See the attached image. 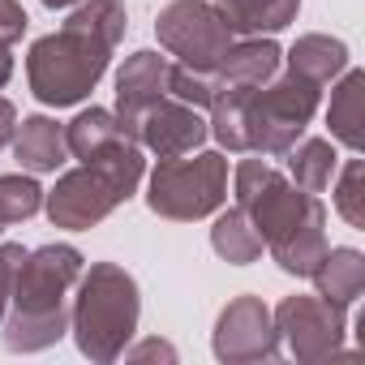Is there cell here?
<instances>
[{
	"instance_id": "6da1fadb",
	"label": "cell",
	"mask_w": 365,
	"mask_h": 365,
	"mask_svg": "<svg viewBox=\"0 0 365 365\" xmlns=\"http://www.w3.org/2000/svg\"><path fill=\"white\" fill-rule=\"evenodd\" d=\"M125 26L129 18L120 0H86L82 9L69 14L61 31L35 39L26 56V78L35 99L48 108L82 103L108 73L112 48L125 39Z\"/></svg>"
},
{
	"instance_id": "7a4b0ae2",
	"label": "cell",
	"mask_w": 365,
	"mask_h": 365,
	"mask_svg": "<svg viewBox=\"0 0 365 365\" xmlns=\"http://www.w3.org/2000/svg\"><path fill=\"white\" fill-rule=\"evenodd\" d=\"M232 190H237V211L250 215L271 258L288 275H309L327 254V211L318 194L292 185L267 159L237 163Z\"/></svg>"
},
{
	"instance_id": "3957f363",
	"label": "cell",
	"mask_w": 365,
	"mask_h": 365,
	"mask_svg": "<svg viewBox=\"0 0 365 365\" xmlns=\"http://www.w3.org/2000/svg\"><path fill=\"white\" fill-rule=\"evenodd\" d=\"M215 91V86H211ZM318 91L314 82L284 73L271 78L267 86L237 95V91H215L211 95V133L228 150H254V155H288L305 125L318 112Z\"/></svg>"
},
{
	"instance_id": "277c9868",
	"label": "cell",
	"mask_w": 365,
	"mask_h": 365,
	"mask_svg": "<svg viewBox=\"0 0 365 365\" xmlns=\"http://www.w3.org/2000/svg\"><path fill=\"white\" fill-rule=\"evenodd\" d=\"M82 279V254L73 245H43L22 258L14 301L5 314V344L14 352H43L69 331V297Z\"/></svg>"
},
{
	"instance_id": "5b68a950",
	"label": "cell",
	"mask_w": 365,
	"mask_h": 365,
	"mask_svg": "<svg viewBox=\"0 0 365 365\" xmlns=\"http://www.w3.org/2000/svg\"><path fill=\"white\" fill-rule=\"evenodd\" d=\"M142 150H138V138H120L112 142L108 150L82 159V168L65 172L56 180V190L48 194V215L56 228H95L99 220H108L120 202L133 198L138 180H142Z\"/></svg>"
},
{
	"instance_id": "8992f818",
	"label": "cell",
	"mask_w": 365,
	"mask_h": 365,
	"mask_svg": "<svg viewBox=\"0 0 365 365\" xmlns=\"http://www.w3.org/2000/svg\"><path fill=\"white\" fill-rule=\"evenodd\" d=\"M138 314L142 301L133 275L116 262H91V271L78 279V297L69 309L78 348L99 365L116 361L138 331Z\"/></svg>"
},
{
	"instance_id": "52a82bcc",
	"label": "cell",
	"mask_w": 365,
	"mask_h": 365,
	"mask_svg": "<svg viewBox=\"0 0 365 365\" xmlns=\"http://www.w3.org/2000/svg\"><path fill=\"white\" fill-rule=\"evenodd\" d=\"M228 198V159L220 150H202L194 159L176 155V159H159V168L150 172V211L163 220H202L211 211H220Z\"/></svg>"
},
{
	"instance_id": "ba28073f",
	"label": "cell",
	"mask_w": 365,
	"mask_h": 365,
	"mask_svg": "<svg viewBox=\"0 0 365 365\" xmlns=\"http://www.w3.org/2000/svg\"><path fill=\"white\" fill-rule=\"evenodd\" d=\"M155 35H159L163 52H172L185 69L207 73V78L220 69V61L237 43L232 26L224 22V14L211 0H172L155 22Z\"/></svg>"
},
{
	"instance_id": "9c48e42d",
	"label": "cell",
	"mask_w": 365,
	"mask_h": 365,
	"mask_svg": "<svg viewBox=\"0 0 365 365\" xmlns=\"http://www.w3.org/2000/svg\"><path fill=\"white\" fill-rule=\"evenodd\" d=\"M344 314L348 309H339L322 297H284L271 318L297 361H327L344 344Z\"/></svg>"
},
{
	"instance_id": "30bf717a",
	"label": "cell",
	"mask_w": 365,
	"mask_h": 365,
	"mask_svg": "<svg viewBox=\"0 0 365 365\" xmlns=\"http://www.w3.org/2000/svg\"><path fill=\"white\" fill-rule=\"evenodd\" d=\"M275 352H279V331L262 297L228 301L215 322V356L220 361H271Z\"/></svg>"
},
{
	"instance_id": "8fae6325",
	"label": "cell",
	"mask_w": 365,
	"mask_h": 365,
	"mask_svg": "<svg viewBox=\"0 0 365 365\" xmlns=\"http://www.w3.org/2000/svg\"><path fill=\"white\" fill-rule=\"evenodd\" d=\"M211 125L202 120L198 108L180 103L172 95H163L159 103H150L138 120V142L146 150H155L159 159H176V155H194L202 142H207Z\"/></svg>"
},
{
	"instance_id": "7c38bea8",
	"label": "cell",
	"mask_w": 365,
	"mask_h": 365,
	"mask_svg": "<svg viewBox=\"0 0 365 365\" xmlns=\"http://www.w3.org/2000/svg\"><path fill=\"white\" fill-rule=\"evenodd\" d=\"M168 56L159 52H133L120 73H116V116L120 125L138 138V120L150 103H159L168 95Z\"/></svg>"
},
{
	"instance_id": "4fadbf2b",
	"label": "cell",
	"mask_w": 365,
	"mask_h": 365,
	"mask_svg": "<svg viewBox=\"0 0 365 365\" xmlns=\"http://www.w3.org/2000/svg\"><path fill=\"white\" fill-rule=\"evenodd\" d=\"M279 48L262 35L245 39V43H232L228 56L220 61V69L211 73V86L215 91H237V95H250L258 86H267L275 73H279Z\"/></svg>"
},
{
	"instance_id": "5bb4252c",
	"label": "cell",
	"mask_w": 365,
	"mask_h": 365,
	"mask_svg": "<svg viewBox=\"0 0 365 365\" xmlns=\"http://www.w3.org/2000/svg\"><path fill=\"white\" fill-rule=\"evenodd\" d=\"M14 155L26 172H56L69 159L65 125H56L52 116H26L14 133Z\"/></svg>"
},
{
	"instance_id": "9a60e30c",
	"label": "cell",
	"mask_w": 365,
	"mask_h": 365,
	"mask_svg": "<svg viewBox=\"0 0 365 365\" xmlns=\"http://www.w3.org/2000/svg\"><path fill=\"white\" fill-rule=\"evenodd\" d=\"M309 279L318 284V297L348 309L361 292H365V258L356 250H327L318 258V267L309 271Z\"/></svg>"
},
{
	"instance_id": "2e32d148",
	"label": "cell",
	"mask_w": 365,
	"mask_h": 365,
	"mask_svg": "<svg viewBox=\"0 0 365 365\" xmlns=\"http://www.w3.org/2000/svg\"><path fill=\"white\" fill-rule=\"evenodd\" d=\"M211 5L224 14V22L232 26V35H275L284 31L297 9H301V0H211Z\"/></svg>"
},
{
	"instance_id": "e0dca14e",
	"label": "cell",
	"mask_w": 365,
	"mask_h": 365,
	"mask_svg": "<svg viewBox=\"0 0 365 365\" xmlns=\"http://www.w3.org/2000/svg\"><path fill=\"white\" fill-rule=\"evenodd\" d=\"M327 125H331V138L344 142L348 150H361L365 133V73L361 69H348L339 78V86L331 91V108H327Z\"/></svg>"
},
{
	"instance_id": "ac0fdd59",
	"label": "cell",
	"mask_w": 365,
	"mask_h": 365,
	"mask_svg": "<svg viewBox=\"0 0 365 365\" xmlns=\"http://www.w3.org/2000/svg\"><path fill=\"white\" fill-rule=\"evenodd\" d=\"M344 69H348V48L331 35H301L288 52V73H297L314 86H327Z\"/></svg>"
},
{
	"instance_id": "d6986e66",
	"label": "cell",
	"mask_w": 365,
	"mask_h": 365,
	"mask_svg": "<svg viewBox=\"0 0 365 365\" xmlns=\"http://www.w3.org/2000/svg\"><path fill=\"white\" fill-rule=\"evenodd\" d=\"M120 138H133V133H129V129L120 125V116L108 112V108H91V112H82V116H73V120L65 125L69 155H78V159H91V155L108 150V146L120 142Z\"/></svg>"
},
{
	"instance_id": "ffe728a7",
	"label": "cell",
	"mask_w": 365,
	"mask_h": 365,
	"mask_svg": "<svg viewBox=\"0 0 365 365\" xmlns=\"http://www.w3.org/2000/svg\"><path fill=\"white\" fill-rule=\"evenodd\" d=\"M211 245H215V254L224 258V262H232V267H250V262H258L262 258V237H258V228L250 224V215L245 211H224L220 220H215V228H211Z\"/></svg>"
},
{
	"instance_id": "44dd1931",
	"label": "cell",
	"mask_w": 365,
	"mask_h": 365,
	"mask_svg": "<svg viewBox=\"0 0 365 365\" xmlns=\"http://www.w3.org/2000/svg\"><path fill=\"white\" fill-rule=\"evenodd\" d=\"M335 163H339V155L327 138H305L301 146H288V176H292V185H301L309 194L331 190Z\"/></svg>"
},
{
	"instance_id": "7402d4cb",
	"label": "cell",
	"mask_w": 365,
	"mask_h": 365,
	"mask_svg": "<svg viewBox=\"0 0 365 365\" xmlns=\"http://www.w3.org/2000/svg\"><path fill=\"white\" fill-rule=\"evenodd\" d=\"M39 207H43V190L31 176H14V172L0 176V232H5L9 224L31 220Z\"/></svg>"
},
{
	"instance_id": "603a6c76",
	"label": "cell",
	"mask_w": 365,
	"mask_h": 365,
	"mask_svg": "<svg viewBox=\"0 0 365 365\" xmlns=\"http://www.w3.org/2000/svg\"><path fill=\"white\" fill-rule=\"evenodd\" d=\"M335 211L352 228H365V163L361 159H348L335 180Z\"/></svg>"
},
{
	"instance_id": "cb8c5ba5",
	"label": "cell",
	"mask_w": 365,
	"mask_h": 365,
	"mask_svg": "<svg viewBox=\"0 0 365 365\" xmlns=\"http://www.w3.org/2000/svg\"><path fill=\"white\" fill-rule=\"evenodd\" d=\"M168 95L180 99V103H190V108H198V112H207L215 91H211V78L207 73H194L185 65H172L168 69Z\"/></svg>"
},
{
	"instance_id": "d4e9b609",
	"label": "cell",
	"mask_w": 365,
	"mask_h": 365,
	"mask_svg": "<svg viewBox=\"0 0 365 365\" xmlns=\"http://www.w3.org/2000/svg\"><path fill=\"white\" fill-rule=\"evenodd\" d=\"M26 250L22 245H0V322L9 314V301H14V279H18V267H22Z\"/></svg>"
},
{
	"instance_id": "484cf974",
	"label": "cell",
	"mask_w": 365,
	"mask_h": 365,
	"mask_svg": "<svg viewBox=\"0 0 365 365\" xmlns=\"http://www.w3.org/2000/svg\"><path fill=\"white\" fill-rule=\"evenodd\" d=\"M22 35H26V9L18 0H0V43L14 48Z\"/></svg>"
},
{
	"instance_id": "4316f807",
	"label": "cell",
	"mask_w": 365,
	"mask_h": 365,
	"mask_svg": "<svg viewBox=\"0 0 365 365\" xmlns=\"http://www.w3.org/2000/svg\"><path fill=\"white\" fill-rule=\"evenodd\" d=\"M14 133H18V108L9 99H0V150L14 142Z\"/></svg>"
},
{
	"instance_id": "83f0119b",
	"label": "cell",
	"mask_w": 365,
	"mask_h": 365,
	"mask_svg": "<svg viewBox=\"0 0 365 365\" xmlns=\"http://www.w3.org/2000/svg\"><path fill=\"white\" fill-rule=\"evenodd\" d=\"M129 356H168V361H172V356H176V348H172V344H159V339H146V344H142V348H133Z\"/></svg>"
},
{
	"instance_id": "f1b7e54d",
	"label": "cell",
	"mask_w": 365,
	"mask_h": 365,
	"mask_svg": "<svg viewBox=\"0 0 365 365\" xmlns=\"http://www.w3.org/2000/svg\"><path fill=\"white\" fill-rule=\"evenodd\" d=\"M9 73H14V56H9V48L0 43V86L9 82Z\"/></svg>"
},
{
	"instance_id": "f546056e",
	"label": "cell",
	"mask_w": 365,
	"mask_h": 365,
	"mask_svg": "<svg viewBox=\"0 0 365 365\" xmlns=\"http://www.w3.org/2000/svg\"><path fill=\"white\" fill-rule=\"evenodd\" d=\"M48 9H69V5H78V0H43Z\"/></svg>"
}]
</instances>
